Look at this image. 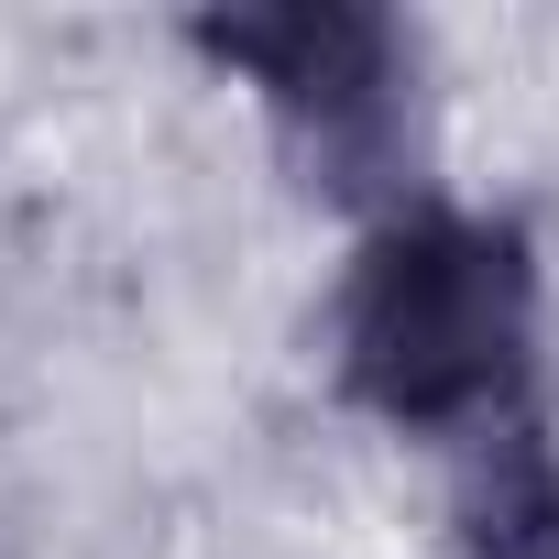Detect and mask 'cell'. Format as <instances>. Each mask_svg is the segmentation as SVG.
Returning <instances> with one entry per match:
<instances>
[{"label": "cell", "instance_id": "obj_1", "mask_svg": "<svg viewBox=\"0 0 559 559\" xmlns=\"http://www.w3.org/2000/svg\"><path fill=\"white\" fill-rule=\"evenodd\" d=\"M341 395L406 439H483L537 406V263L515 219L384 209L330 308Z\"/></svg>", "mask_w": 559, "mask_h": 559}, {"label": "cell", "instance_id": "obj_2", "mask_svg": "<svg viewBox=\"0 0 559 559\" xmlns=\"http://www.w3.org/2000/svg\"><path fill=\"white\" fill-rule=\"evenodd\" d=\"M187 45L274 110L308 187L373 198L406 176V154H417V34L395 12H373V0H274V12H198Z\"/></svg>", "mask_w": 559, "mask_h": 559}, {"label": "cell", "instance_id": "obj_3", "mask_svg": "<svg viewBox=\"0 0 559 559\" xmlns=\"http://www.w3.org/2000/svg\"><path fill=\"white\" fill-rule=\"evenodd\" d=\"M450 559H559V439L537 406L461 439L450 461Z\"/></svg>", "mask_w": 559, "mask_h": 559}]
</instances>
